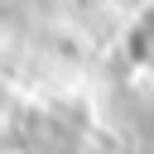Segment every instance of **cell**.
I'll return each mask as SVG.
<instances>
[{"instance_id": "obj_1", "label": "cell", "mask_w": 154, "mask_h": 154, "mask_svg": "<svg viewBox=\"0 0 154 154\" xmlns=\"http://www.w3.org/2000/svg\"><path fill=\"white\" fill-rule=\"evenodd\" d=\"M116 10H120V14H135V10H140V0H116Z\"/></svg>"}]
</instances>
